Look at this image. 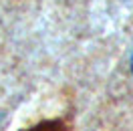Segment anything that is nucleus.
I'll use <instances>...</instances> for the list:
<instances>
[{
	"label": "nucleus",
	"mask_w": 133,
	"mask_h": 131,
	"mask_svg": "<svg viewBox=\"0 0 133 131\" xmlns=\"http://www.w3.org/2000/svg\"><path fill=\"white\" fill-rule=\"evenodd\" d=\"M131 71H133V57H131Z\"/></svg>",
	"instance_id": "obj_1"
}]
</instances>
